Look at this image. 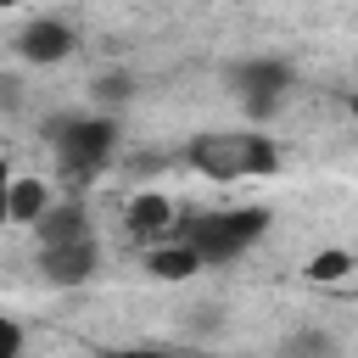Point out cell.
<instances>
[{
  "label": "cell",
  "mask_w": 358,
  "mask_h": 358,
  "mask_svg": "<svg viewBox=\"0 0 358 358\" xmlns=\"http://www.w3.org/2000/svg\"><path fill=\"white\" fill-rule=\"evenodd\" d=\"M17 106H22V78L0 73V112H17Z\"/></svg>",
  "instance_id": "obj_16"
},
{
  "label": "cell",
  "mask_w": 358,
  "mask_h": 358,
  "mask_svg": "<svg viewBox=\"0 0 358 358\" xmlns=\"http://www.w3.org/2000/svg\"><path fill=\"white\" fill-rule=\"evenodd\" d=\"M274 168H280L274 134H246V173H274Z\"/></svg>",
  "instance_id": "obj_14"
},
{
  "label": "cell",
  "mask_w": 358,
  "mask_h": 358,
  "mask_svg": "<svg viewBox=\"0 0 358 358\" xmlns=\"http://www.w3.org/2000/svg\"><path fill=\"white\" fill-rule=\"evenodd\" d=\"M45 207H50V190H45V179H11V224H39L45 218Z\"/></svg>",
  "instance_id": "obj_10"
},
{
  "label": "cell",
  "mask_w": 358,
  "mask_h": 358,
  "mask_svg": "<svg viewBox=\"0 0 358 358\" xmlns=\"http://www.w3.org/2000/svg\"><path fill=\"white\" fill-rule=\"evenodd\" d=\"M11 6H22V0H0V11H11Z\"/></svg>",
  "instance_id": "obj_21"
},
{
  "label": "cell",
  "mask_w": 358,
  "mask_h": 358,
  "mask_svg": "<svg viewBox=\"0 0 358 358\" xmlns=\"http://www.w3.org/2000/svg\"><path fill=\"white\" fill-rule=\"evenodd\" d=\"M11 224V168L0 162V229Z\"/></svg>",
  "instance_id": "obj_17"
},
{
  "label": "cell",
  "mask_w": 358,
  "mask_h": 358,
  "mask_svg": "<svg viewBox=\"0 0 358 358\" xmlns=\"http://www.w3.org/2000/svg\"><path fill=\"white\" fill-rule=\"evenodd\" d=\"M145 268H151V280L179 285V280H196L207 263H201V257H196V246H185V241H157V246L145 252Z\"/></svg>",
  "instance_id": "obj_9"
},
{
  "label": "cell",
  "mask_w": 358,
  "mask_h": 358,
  "mask_svg": "<svg viewBox=\"0 0 358 358\" xmlns=\"http://www.w3.org/2000/svg\"><path fill=\"white\" fill-rule=\"evenodd\" d=\"M123 224H129L134 241H162V235H173V201L162 190H140L123 207Z\"/></svg>",
  "instance_id": "obj_7"
},
{
  "label": "cell",
  "mask_w": 358,
  "mask_h": 358,
  "mask_svg": "<svg viewBox=\"0 0 358 358\" xmlns=\"http://www.w3.org/2000/svg\"><path fill=\"white\" fill-rule=\"evenodd\" d=\"M263 235H268V213L263 207H224V213H196V218L173 224L168 241H185V246H196V257L207 268H224V263L246 257Z\"/></svg>",
  "instance_id": "obj_2"
},
{
  "label": "cell",
  "mask_w": 358,
  "mask_h": 358,
  "mask_svg": "<svg viewBox=\"0 0 358 358\" xmlns=\"http://www.w3.org/2000/svg\"><path fill=\"white\" fill-rule=\"evenodd\" d=\"M34 235H39V246L84 241V235H95V229H90V207H84L78 196H67V201H50V207H45V218L34 224Z\"/></svg>",
  "instance_id": "obj_8"
},
{
  "label": "cell",
  "mask_w": 358,
  "mask_h": 358,
  "mask_svg": "<svg viewBox=\"0 0 358 358\" xmlns=\"http://www.w3.org/2000/svg\"><path fill=\"white\" fill-rule=\"evenodd\" d=\"M73 45H78V34H73L62 17H34V22L17 34V56L34 62V67H56V62H67Z\"/></svg>",
  "instance_id": "obj_6"
},
{
  "label": "cell",
  "mask_w": 358,
  "mask_h": 358,
  "mask_svg": "<svg viewBox=\"0 0 358 358\" xmlns=\"http://www.w3.org/2000/svg\"><path fill=\"white\" fill-rule=\"evenodd\" d=\"M224 78H229V90H235V101H241V112L252 123H268L285 106L291 84H296V73H291L285 56H241V62H229Z\"/></svg>",
  "instance_id": "obj_3"
},
{
  "label": "cell",
  "mask_w": 358,
  "mask_h": 358,
  "mask_svg": "<svg viewBox=\"0 0 358 358\" xmlns=\"http://www.w3.org/2000/svg\"><path fill=\"white\" fill-rule=\"evenodd\" d=\"M347 112H352V123H358V95H352V101H347Z\"/></svg>",
  "instance_id": "obj_19"
},
{
  "label": "cell",
  "mask_w": 358,
  "mask_h": 358,
  "mask_svg": "<svg viewBox=\"0 0 358 358\" xmlns=\"http://www.w3.org/2000/svg\"><path fill=\"white\" fill-rule=\"evenodd\" d=\"M101 268V241L84 235V241H62V246H39V280L56 285V291H78L90 285Z\"/></svg>",
  "instance_id": "obj_4"
},
{
  "label": "cell",
  "mask_w": 358,
  "mask_h": 358,
  "mask_svg": "<svg viewBox=\"0 0 358 358\" xmlns=\"http://www.w3.org/2000/svg\"><path fill=\"white\" fill-rule=\"evenodd\" d=\"M302 274H308L313 285H336V280H347V274H352V252H341V246H330V252H313Z\"/></svg>",
  "instance_id": "obj_12"
},
{
  "label": "cell",
  "mask_w": 358,
  "mask_h": 358,
  "mask_svg": "<svg viewBox=\"0 0 358 358\" xmlns=\"http://www.w3.org/2000/svg\"><path fill=\"white\" fill-rule=\"evenodd\" d=\"M117 117L112 112H78V117H56L50 123V151H56V179L62 185H90L106 173V162L117 157Z\"/></svg>",
  "instance_id": "obj_1"
},
{
  "label": "cell",
  "mask_w": 358,
  "mask_h": 358,
  "mask_svg": "<svg viewBox=\"0 0 358 358\" xmlns=\"http://www.w3.org/2000/svg\"><path fill=\"white\" fill-rule=\"evenodd\" d=\"M185 162L201 168L207 179H246V134H224V129L196 134L185 145Z\"/></svg>",
  "instance_id": "obj_5"
},
{
  "label": "cell",
  "mask_w": 358,
  "mask_h": 358,
  "mask_svg": "<svg viewBox=\"0 0 358 358\" xmlns=\"http://www.w3.org/2000/svg\"><path fill=\"white\" fill-rule=\"evenodd\" d=\"M207 358H241V352H207Z\"/></svg>",
  "instance_id": "obj_20"
},
{
  "label": "cell",
  "mask_w": 358,
  "mask_h": 358,
  "mask_svg": "<svg viewBox=\"0 0 358 358\" xmlns=\"http://www.w3.org/2000/svg\"><path fill=\"white\" fill-rule=\"evenodd\" d=\"M17 352H22V324L0 313V358H17Z\"/></svg>",
  "instance_id": "obj_15"
},
{
  "label": "cell",
  "mask_w": 358,
  "mask_h": 358,
  "mask_svg": "<svg viewBox=\"0 0 358 358\" xmlns=\"http://www.w3.org/2000/svg\"><path fill=\"white\" fill-rule=\"evenodd\" d=\"M112 358H173V352H157V347H129V352H112Z\"/></svg>",
  "instance_id": "obj_18"
},
{
  "label": "cell",
  "mask_w": 358,
  "mask_h": 358,
  "mask_svg": "<svg viewBox=\"0 0 358 358\" xmlns=\"http://www.w3.org/2000/svg\"><path fill=\"white\" fill-rule=\"evenodd\" d=\"M90 95H95V101H101L106 112H117L123 101H134V78H129V73H101Z\"/></svg>",
  "instance_id": "obj_13"
},
{
  "label": "cell",
  "mask_w": 358,
  "mask_h": 358,
  "mask_svg": "<svg viewBox=\"0 0 358 358\" xmlns=\"http://www.w3.org/2000/svg\"><path fill=\"white\" fill-rule=\"evenodd\" d=\"M280 358H336V341H330V330L302 324V330H291V336H285Z\"/></svg>",
  "instance_id": "obj_11"
}]
</instances>
